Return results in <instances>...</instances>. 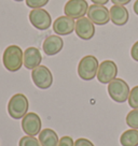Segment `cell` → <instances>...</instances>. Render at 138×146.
<instances>
[{
	"instance_id": "6da1fadb",
	"label": "cell",
	"mask_w": 138,
	"mask_h": 146,
	"mask_svg": "<svg viewBox=\"0 0 138 146\" xmlns=\"http://www.w3.org/2000/svg\"><path fill=\"white\" fill-rule=\"evenodd\" d=\"M2 62L10 72H16L24 64V52L17 45H9L3 52Z\"/></svg>"
},
{
	"instance_id": "7a4b0ae2",
	"label": "cell",
	"mask_w": 138,
	"mask_h": 146,
	"mask_svg": "<svg viewBox=\"0 0 138 146\" xmlns=\"http://www.w3.org/2000/svg\"><path fill=\"white\" fill-rule=\"evenodd\" d=\"M29 102L23 94H15L8 103V113L13 119H22L28 113Z\"/></svg>"
},
{
	"instance_id": "3957f363",
	"label": "cell",
	"mask_w": 138,
	"mask_h": 146,
	"mask_svg": "<svg viewBox=\"0 0 138 146\" xmlns=\"http://www.w3.org/2000/svg\"><path fill=\"white\" fill-rule=\"evenodd\" d=\"M98 67H99V64L95 56H92V55L84 56L78 64L79 76L83 81H92L97 75Z\"/></svg>"
},
{
	"instance_id": "277c9868",
	"label": "cell",
	"mask_w": 138,
	"mask_h": 146,
	"mask_svg": "<svg viewBox=\"0 0 138 146\" xmlns=\"http://www.w3.org/2000/svg\"><path fill=\"white\" fill-rule=\"evenodd\" d=\"M129 91V84L122 78H115L108 84V95L117 103H123L127 100Z\"/></svg>"
},
{
	"instance_id": "5b68a950",
	"label": "cell",
	"mask_w": 138,
	"mask_h": 146,
	"mask_svg": "<svg viewBox=\"0 0 138 146\" xmlns=\"http://www.w3.org/2000/svg\"><path fill=\"white\" fill-rule=\"evenodd\" d=\"M31 78L33 84L40 89H48L53 84V75L50 69L41 64L31 71Z\"/></svg>"
},
{
	"instance_id": "8992f818",
	"label": "cell",
	"mask_w": 138,
	"mask_h": 146,
	"mask_svg": "<svg viewBox=\"0 0 138 146\" xmlns=\"http://www.w3.org/2000/svg\"><path fill=\"white\" fill-rule=\"evenodd\" d=\"M118 66L112 60H104L99 64L96 78L101 84H109L111 81L117 78Z\"/></svg>"
},
{
	"instance_id": "52a82bcc",
	"label": "cell",
	"mask_w": 138,
	"mask_h": 146,
	"mask_svg": "<svg viewBox=\"0 0 138 146\" xmlns=\"http://www.w3.org/2000/svg\"><path fill=\"white\" fill-rule=\"evenodd\" d=\"M29 22L33 27L39 30L49 29L52 24V17L50 13L44 9H32L29 12Z\"/></svg>"
},
{
	"instance_id": "ba28073f",
	"label": "cell",
	"mask_w": 138,
	"mask_h": 146,
	"mask_svg": "<svg viewBox=\"0 0 138 146\" xmlns=\"http://www.w3.org/2000/svg\"><path fill=\"white\" fill-rule=\"evenodd\" d=\"M88 3L85 0H68L64 7L65 15L71 18H82L88 14Z\"/></svg>"
},
{
	"instance_id": "9c48e42d",
	"label": "cell",
	"mask_w": 138,
	"mask_h": 146,
	"mask_svg": "<svg viewBox=\"0 0 138 146\" xmlns=\"http://www.w3.org/2000/svg\"><path fill=\"white\" fill-rule=\"evenodd\" d=\"M88 17L91 19L93 24L98 26H104L110 22V13L109 10L105 5H92L88 7Z\"/></svg>"
},
{
	"instance_id": "30bf717a",
	"label": "cell",
	"mask_w": 138,
	"mask_h": 146,
	"mask_svg": "<svg viewBox=\"0 0 138 146\" xmlns=\"http://www.w3.org/2000/svg\"><path fill=\"white\" fill-rule=\"evenodd\" d=\"M22 129L27 135H38L41 131V118L36 113H27L22 118Z\"/></svg>"
},
{
	"instance_id": "8fae6325",
	"label": "cell",
	"mask_w": 138,
	"mask_h": 146,
	"mask_svg": "<svg viewBox=\"0 0 138 146\" xmlns=\"http://www.w3.org/2000/svg\"><path fill=\"white\" fill-rule=\"evenodd\" d=\"M74 31L80 39H82L84 41H88L95 35V26L88 17L79 18L76 22Z\"/></svg>"
},
{
	"instance_id": "7c38bea8",
	"label": "cell",
	"mask_w": 138,
	"mask_h": 146,
	"mask_svg": "<svg viewBox=\"0 0 138 146\" xmlns=\"http://www.w3.org/2000/svg\"><path fill=\"white\" fill-rule=\"evenodd\" d=\"M76 28V22L74 18L67 15L60 16L53 23V30L57 36H69Z\"/></svg>"
},
{
	"instance_id": "4fadbf2b",
	"label": "cell",
	"mask_w": 138,
	"mask_h": 146,
	"mask_svg": "<svg viewBox=\"0 0 138 146\" xmlns=\"http://www.w3.org/2000/svg\"><path fill=\"white\" fill-rule=\"evenodd\" d=\"M63 47H64V41L57 35L49 36L42 44V50L48 56H54L58 54L63 50Z\"/></svg>"
},
{
	"instance_id": "5bb4252c",
	"label": "cell",
	"mask_w": 138,
	"mask_h": 146,
	"mask_svg": "<svg viewBox=\"0 0 138 146\" xmlns=\"http://www.w3.org/2000/svg\"><path fill=\"white\" fill-rule=\"evenodd\" d=\"M110 13V21L115 24V26H124L129 22V13L124 5H113L109 10Z\"/></svg>"
},
{
	"instance_id": "9a60e30c",
	"label": "cell",
	"mask_w": 138,
	"mask_h": 146,
	"mask_svg": "<svg viewBox=\"0 0 138 146\" xmlns=\"http://www.w3.org/2000/svg\"><path fill=\"white\" fill-rule=\"evenodd\" d=\"M42 61V56L40 50L37 47L30 46L24 52V67L28 70H33L40 66Z\"/></svg>"
},
{
	"instance_id": "2e32d148",
	"label": "cell",
	"mask_w": 138,
	"mask_h": 146,
	"mask_svg": "<svg viewBox=\"0 0 138 146\" xmlns=\"http://www.w3.org/2000/svg\"><path fill=\"white\" fill-rule=\"evenodd\" d=\"M39 142L41 146H57L58 145V135L50 128H46L39 133Z\"/></svg>"
},
{
	"instance_id": "e0dca14e",
	"label": "cell",
	"mask_w": 138,
	"mask_h": 146,
	"mask_svg": "<svg viewBox=\"0 0 138 146\" xmlns=\"http://www.w3.org/2000/svg\"><path fill=\"white\" fill-rule=\"evenodd\" d=\"M120 143L122 146H138V130L129 129L121 134Z\"/></svg>"
},
{
	"instance_id": "ac0fdd59",
	"label": "cell",
	"mask_w": 138,
	"mask_h": 146,
	"mask_svg": "<svg viewBox=\"0 0 138 146\" xmlns=\"http://www.w3.org/2000/svg\"><path fill=\"white\" fill-rule=\"evenodd\" d=\"M125 121L131 129L138 130V109H133L129 114L126 115Z\"/></svg>"
},
{
	"instance_id": "d6986e66",
	"label": "cell",
	"mask_w": 138,
	"mask_h": 146,
	"mask_svg": "<svg viewBox=\"0 0 138 146\" xmlns=\"http://www.w3.org/2000/svg\"><path fill=\"white\" fill-rule=\"evenodd\" d=\"M19 146H41L37 137L31 135H25L19 142Z\"/></svg>"
},
{
	"instance_id": "ffe728a7",
	"label": "cell",
	"mask_w": 138,
	"mask_h": 146,
	"mask_svg": "<svg viewBox=\"0 0 138 146\" xmlns=\"http://www.w3.org/2000/svg\"><path fill=\"white\" fill-rule=\"evenodd\" d=\"M127 101L132 109H138V86H135L133 87V89H131Z\"/></svg>"
},
{
	"instance_id": "44dd1931",
	"label": "cell",
	"mask_w": 138,
	"mask_h": 146,
	"mask_svg": "<svg viewBox=\"0 0 138 146\" xmlns=\"http://www.w3.org/2000/svg\"><path fill=\"white\" fill-rule=\"evenodd\" d=\"M50 0H26V5L30 9H41L49 3Z\"/></svg>"
},
{
	"instance_id": "7402d4cb",
	"label": "cell",
	"mask_w": 138,
	"mask_h": 146,
	"mask_svg": "<svg viewBox=\"0 0 138 146\" xmlns=\"http://www.w3.org/2000/svg\"><path fill=\"white\" fill-rule=\"evenodd\" d=\"M57 146H74V140L71 137H68V135H65L58 142V145Z\"/></svg>"
},
{
	"instance_id": "603a6c76",
	"label": "cell",
	"mask_w": 138,
	"mask_h": 146,
	"mask_svg": "<svg viewBox=\"0 0 138 146\" xmlns=\"http://www.w3.org/2000/svg\"><path fill=\"white\" fill-rule=\"evenodd\" d=\"M74 146H95L88 139H78L74 142Z\"/></svg>"
},
{
	"instance_id": "cb8c5ba5",
	"label": "cell",
	"mask_w": 138,
	"mask_h": 146,
	"mask_svg": "<svg viewBox=\"0 0 138 146\" xmlns=\"http://www.w3.org/2000/svg\"><path fill=\"white\" fill-rule=\"evenodd\" d=\"M131 56L135 61L138 62V41L134 43V45L131 48Z\"/></svg>"
},
{
	"instance_id": "d4e9b609",
	"label": "cell",
	"mask_w": 138,
	"mask_h": 146,
	"mask_svg": "<svg viewBox=\"0 0 138 146\" xmlns=\"http://www.w3.org/2000/svg\"><path fill=\"white\" fill-rule=\"evenodd\" d=\"M113 5H129L132 0H110Z\"/></svg>"
},
{
	"instance_id": "484cf974",
	"label": "cell",
	"mask_w": 138,
	"mask_h": 146,
	"mask_svg": "<svg viewBox=\"0 0 138 146\" xmlns=\"http://www.w3.org/2000/svg\"><path fill=\"white\" fill-rule=\"evenodd\" d=\"M94 5H107L110 0H91Z\"/></svg>"
},
{
	"instance_id": "4316f807",
	"label": "cell",
	"mask_w": 138,
	"mask_h": 146,
	"mask_svg": "<svg viewBox=\"0 0 138 146\" xmlns=\"http://www.w3.org/2000/svg\"><path fill=\"white\" fill-rule=\"evenodd\" d=\"M133 10H134V13L138 15V0L135 1V3H134V7H133Z\"/></svg>"
},
{
	"instance_id": "83f0119b",
	"label": "cell",
	"mask_w": 138,
	"mask_h": 146,
	"mask_svg": "<svg viewBox=\"0 0 138 146\" xmlns=\"http://www.w3.org/2000/svg\"><path fill=\"white\" fill-rule=\"evenodd\" d=\"M13 1H16V2H22V1H24V0H13Z\"/></svg>"
}]
</instances>
